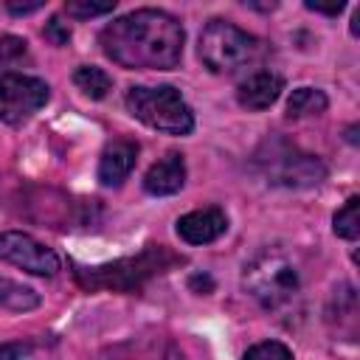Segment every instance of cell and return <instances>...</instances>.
Here are the masks:
<instances>
[{
    "label": "cell",
    "instance_id": "ac0fdd59",
    "mask_svg": "<svg viewBox=\"0 0 360 360\" xmlns=\"http://www.w3.org/2000/svg\"><path fill=\"white\" fill-rule=\"evenodd\" d=\"M242 360H292V352L278 340H262L250 346Z\"/></svg>",
    "mask_w": 360,
    "mask_h": 360
},
{
    "label": "cell",
    "instance_id": "277c9868",
    "mask_svg": "<svg viewBox=\"0 0 360 360\" xmlns=\"http://www.w3.org/2000/svg\"><path fill=\"white\" fill-rule=\"evenodd\" d=\"M200 59L208 70L214 73H233L239 68L253 65L262 53L264 45L253 34L242 31L239 25L228 20H211L202 34H200Z\"/></svg>",
    "mask_w": 360,
    "mask_h": 360
},
{
    "label": "cell",
    "instance_id": "5b68a950",
    "mask_svg": "<svg viewBox=\"0 0 360 360\" xmlns=\"http://www.w3.org/2000/svg\"><path fill=\"white\" fill-rule=\"evenodd\" d=\"M127 110L143 121L146 127L166 132V135H188L194 129V115L180 90L163 87H129L127 90Z\"/></svg>",
    "mask_w": 360,
    "mask_h": 360
},
{
    "label": "cell",
    "instance_id": "8992f818",
    "mask_svg": "<svg viewBox=\"0 0 360 360\" xmlns=\"http://www.w3.org/2000/svg\"><path fill=\"white\" fill-rule=\"evenodd\" d=\"M256 166L273 186L287 188H309L318 186L326 177V166L315 158L301 152L295 143H287L284 138H270L256 152Z\"/></svg>",
    "mask_w": 360,
    "mask_h": 360
},
{
    "label": "cell",
    "instance_id": "ba28073f",
    "mask_svg": "<svg viewBox=\"0 0 360 360\" xmlns=\"http://www.w3.org/2000/svg\"><path fill=\"white\" fill-rule=\"evenodd\" d=\"M0 262H8L34 276H56L62 267L59 256L51 248H45L42 242H37L22 231L0 233Z\"/></svg>",
    "mask_w": 360,
    "mask_h": 360
},
{
    "label": "cell",
    "instance_id": "e0dca14e",
    "mask_svg": "<svg viewBox=\"0 0 360 360\" xmlns=\"http://www.w3.org/2000/svg\"><path fill=\"white\" fill-rule=\"evenodd\" d=\"M357 208H360V200H357V197H349L346 205H343V208L335 214V219H332L335 233L343 236V239H349V242L360 236V217H357Z\"/></svg>",
    "mask_w": 360,
    "mask_h": 360
},
{
    "label": "cell",
    "instance_id": "cb8c5ba5",
    "mask_svg": "<svg viewBox=\"0 0 360 360\" xmlns=\"http://www.w3.org/2000/svg\"><path fill=\"white\" fill-rule=\"evenodd\" d=\"M37 8H42L39 0H37V3H8V11H11V14H31V11H37Z\"/></svg>",
    "mask_w": 360,
    "mask_h": 360
},
{
    "label": "cell",
    "instance_id": "5bb4252c",
    "mask_svg": "<svg viewBox=\"0 0 360 360\" xmlns=\"http://www.w3.org/2000/svg\"><path fill=\"white\" fill-rule=\"evenodd\" d=\"M326 96L315 87H298L292 90L290 101H287V115L290 118H307V115H321L326 110Z\"/></svg>",
    "mask_w": 360,
    "mask_h": 360
},
{
    "label": "cell",
    "instance_id": "52a82bcc",
    "mask_svg": "<svg viewBox=\"0 0 360 360\" xmlns=\"http://www.w3.org/2000/svg\"><path fill=\"white\" fill-rule=\"evenodd\" d=\"M48 101V84L25 73L0 76V121L20 127Z\"/></svg>",
    "mask_w": 360,
    "mask_h": 360
},
{
    "label": "cell",
    "instance_id": "3957f363",
    "mask_svg": "<svg viewBox=\"0 0 360 360\" xmlns=\"http://www.w3.org/2000/svg\"><path fill=\"white\" fill-rule=\"evenodd\" d=\"M242 284L267 312H284L301 298V273L292 259L276 248L259 250L245 264Z\"/></svg>",
    "mask_w": 360,
    "mask_h": 360
},
{
    "label": "cell",
    "instance_id": "4fadbf2b",
    "mask_svg": "<svg viewBox=\"0 0 360 360\" xmlns=\"http://www.w3.org/2000/svg\"><path fill=\"white\" fill-rule=\"evenodd\" d=\"M329 323L338 321V332L346 340L357 338V323H360V312H357V292L352 284H343L340 290H335L332 295V307H329Z\"/></svg>",
    "mask_w": 360,
    "mask_h": 360
},
{
    "label": "cell",
    "instance_id": "9c48e42d",
    "mask_svg": "<svg viewBox=\"0 0 360 360\" xmlns=\"http://www.w3.org/2000/svg\"><path fill=\"white\" fill-rule=\"evenodd\" d=\"M225 231H228V217L217 205L188 211L177 219V236L188 245H208V242L219 239Z\"/></svg>",
    "mask_w": 360,
    "mask_h": 360
},
{
    "label": "cell",
    "instance_id": "44dd1931",
    "mask_svg": "<svg viewBox=\"0 0 360 360\" xmlns=\"http://www.w3.org/2000/svg\"><path fill=\"white\" fill-rule=\"evenodd\" d=\"M45 37H48L53 45H65V42L70 39V28H68L59 17H51L48 25H45Z\"/></svg>",
    "mask_w": 360,
    "mask_h": 360
},
{
    "label": "cell",
    "instance_id": "2e32d148",
    "mask_svg": "<svg viewBox=\"0 0 360 360\" xmlns=\"http://www.w3.org/2000/svg\"><path fill=\"white\" fill-rule=\"evenodd\" d=\"M37 304H39V295L31 287H22V284L0 276V307L14 309V312H25V309H34Z\"/></svg>",
    "mask_w": 360,
    "mask_h": 360
},
{
    "label": "cell",
    "instance_id": "9a60e30c",
    "mask_svg": "<svg viewBox=\"0 0 360 360\" xmlns=\"http://www.w3.org/2000/svg\"><path fill=\"white\" fill-rule=\"evenodd\" d=\"M73 84H76L84 96H90V98H104V96L112 90V79H110L101 68H96V65H82V68H76Z\"/></svg>",
    "mask_w": 360,
    "mask_h": 360
},
{
    "label": "cell",
    "instance_id": "603a6c76",
    "mask_svg": "<svg viewBox=\"0 0 360 360\" xmlns=\"http://www.w3.org/2000/svg\"><path fill=\"white\" fill-rule=\"evenodd\" d=\"M309 11H318V14H329V17H338L343 11V3H335V6H323V3H307Z\"/></svg>",
    "mask_w": 360,
    "mask_h": 360
},
{
    "label": "cell",
    "instance_id": "7c38bea8",
    "mask_svg": "<svg viewBox=\"0 0 360 360\" xmlns=\"http://www.w3.org/2000/svg\"><path fill=\"white\" fill-rule=\"evenodd\" d=\"M186 183V160L177 152H169L166 158H160L158 163L149 166L146 177H143V188L155 197H169L177 194Z\"/></svg>",
    "mask_w": 360,
    "mask_h": 360
},
{
    "label": "cell",
    "instance_id": "7402d4cb",
    "mask_svg": "<svg viewBox=\"0 0 360 360\" xmlns=\"http://www.w3.org/2000/svg\"><path fill=\"white\" fill-rule=\"evenodd\" d=\"M28 354L25 343H3L0 346V360H22Z\"/></svg>",
    "mask_w": 360,
    "mask_h": 360
},
{
    "label": "cell",
    "instance_id": "7a4b0ae2",
    "mask_svg": "<svg viewBox=\"0 0 360 360\" xmlns=\"http://www.w3.org/2000/svg\"><path fill=\"white\" fill-rule=\"evenodd\" d=\"M186 259L174 253L166 245H146L135 256H124L107 264H76L73 262V278L84 290H112V292H138L149 278L169 273L172 267L183 264Z\"/></svg>",
    "mask_w": 360,
    "mask_h": 360
},
{
    "label": "cell",
    "instance_id": "8fae6325",
    "mask_svg": "<svg viewBox=\"0 0 360 360\" xmlns=\"http://www.w3.org/2000/svg\"><path fill=\"white\" fill-rule=\"evenodd\" d=\"M281 90H284V79L276 70H256L239 84L236 98L245 110H267L270 104H276Z\"/></svg>",
    "mask_w": 360,
    "mask_h": 360
},
{
    "label": "cell",
    "instance_id": "6da1fadb",
    "mask_svg": "<svg viewBox=\"0 0 360 360\" xmlns=\"http://www.w3.org/2000/svg\"><path fill=\"white\" fill-rule=\"evenodd\" d=\"M98 42L101 51L121 68L172 70L183 59L186 31L177 17L160 8H138L107 22Z\"/></svg>",
    "mask_w": 360,
    "mask_h": 360
},
{
    "label": "cell",
    "instance_id": "ffe728a7",
    "mask_svg": "<svg viewBox=\"0 0 360 360\" xmlns=\"http://www.w3.org/2000/svg\"><path fill=\"white\" fill-rule=\"evenodd\" d=\"M25 53H28V45H25V39H20V37H11V34H8V37H0V68L20 62Z\"/></svg>",
    "mask_w": 360,
    "mask_h": 360
},
{
    "label": "cell",
    "instance_id": "30bf717a",
    "mask_svg": "<svg viewBox=\"0 0 360 360\" xmlns=\"http://www.w3.org/2000/svg\"><path fill=\"white\" fill-rule=\"evenodd\" d=\"M138 160V143L132 138H115L98 158V180L104 186H121Z\"/></svg>",
    "mask_w": 360,
    "mask_h": 360
},
{
    "label": "cell",
    "instance_id": "d6986e66",
    "mask_svg": "<svg viewBox=\"0 0 360 360\" xmlns=\"http://www.w3.org/2000/svg\"><path fill=\"white\" fill-rule=\"evenodd\" d=\"M115 8V0H107V3H87V0H70L65 3V11L70 17H79V20H87V17H98V14H110Z\"/></svg>",
    "mask_w": 360,
    "mask_h": 360
}]
</instances>
